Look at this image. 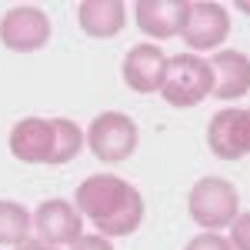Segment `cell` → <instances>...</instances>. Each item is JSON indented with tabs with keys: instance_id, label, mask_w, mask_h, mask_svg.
I'll return each instance as SVG.
<instances>
[{
	"instance_id": "6da1fadb",
	"label": "cell",
	"mask_w": 250,
	"mask_h": 250,
	"mask_svg": "<svg viewBox=\"0 0 250 250\" xmlns=\"http://www.w3.org/2000/svg\"><path fill=\"white\" fill-rule=\"evenodd\" d=\"M74 207L83 220H90L100 237H130L140 230L147 204L130 180L117 173H90L74 190Z\"/></svg>"
},
{
	"instance_id": "7a4b0ae2",
	"label": "cell",
	"mask_w": 250,
	"mask_h": 250,
	"mask_svg": "<svg viewBox=\"0 0 250 250\" xmlns=\"http://www.w3.org/2000/svg\"><path fill=\"white\" fill-rule=\"evenodd\" d=\"M187 213L193 224L217 233L220 227H230L233 217L240 213V193L224 177H200L187 193Z\"/></svg>"
},
{
	"instance_id": "3957f363",
	"label": "cell",
	"mask_w": 250,
	"mask_h": 250,
	"mask_svg": "<svg viewBox=\"0 0 250 250\" xmlns=\"http://www.w3.org/2000/svg\"><path fill=\"white\" fill-rule=\"evenodd\" d=\"M210 87H213V74H210V63L204 57H193V54L167 57L160 97H164L170 107H180V110L197 107L204 97L210 94Z\"/></svg>"
},
{
	"instance_id": "277c9868",
	"label": "cell",
	"mask_w": 250,
	"mask_h": 250,
	"mask_svg": "<svg viewBox=\"0 0 250 250\" xmlns=\"http://www.w3.org/2000/svg\"><path fill=\"white\" fill-rule=\"evenodd\" d=\"M83 137H87L90 154L104 164H124L127 157H134L137 144H140L137 124L127 114H117V110L97 114Z\"/></svg>"
},
{
	"instance_id": "5b68a950",
	"label": "cell",
	"mask_w": 250,
	"mask_h": 250,
	"mask_svg": "<svg viewBox=\"0 0 250 250\" xmlns=\"http://www.w3.org/2000/svg\"><path fill=\"white\" fill-rule=\"evenodd\" d=\"M50 40V17L40 7H10L0 17V43L17 54H34Z\"/></svg>"
},
{
	"instance_id": "8992f818",
	"label": "cell",
	"mask_w": 250,
	"mask_h": 250,
	"mask_svg": "<svg viewBox=\"0 0 250 250\" xmlns=\"http://www.w3.org/2000/svg\"><path fill=\"white\" fill-rule=\"evenodd\" d=\"M207 147L220 160H240L250 154V107L217 110L207 124Z\"/></svg>"
},
{
	"instance_id": "52a82bcc",
	"label": "cell",
	"mask_w": 250,
	"mask_h": 250,
	"mask_svg": "<svg viewBox=\"0 0 250 250\" xmlns=\"http://www.w3.org/2000/svg\"><path fill=\"white\" fill-rule=\"evenodd\" d=\"M230 34V14L227 7L210 3V0H197L190 3L187 23L180 30V37L187 40L190 50H217Z\"/></svg>"
},
{
	"instance_id": "ba28073f",
	"label": "cell",
	"mask_w": 250,
	"mask_h": 250,
	"mask_svg": "<svg viewBox=\"0 0 250 250\" xmlns=\"http://www.w3.org/2000/svg\"><path fill=\"white\" fill-rule=\"evenodd\" d=\"M34 227H37L40 240L60 247V244H74L80 233H83V217L77 213V207L70 200H43L37 210H34Z\"/></svg>"
},
{
	"instance_id": "9c48e42d",
	"label": "cell",
	"mask_w": 250,
	"mask_h": 250,
	"mask_svg": "<svg viewBox=\"0 0 250 250\" xmlns=\"http://www.w3.org/2000/svg\"><path fill=\"white\" fill-rule=\"evenodd\" d=\"M164 70H167V54L157 47V43H137L127 50L124 57V83L134 90V94H157L160 83H164Z\"/></svg>"
},
{
	"instance_id": "30bf717a",
	"label": "cell",
	"mask_w": 250,
	"mask_h": 250,
	"mask_svg": "<svg viewBox=\"0 0 250 250\" xmlns=\"http://www.w3.org/2000/svg\"><path fill=\"white\" fill-rule=\"evenodd\" d=\"M190 14V3L187 0H140L134 7V20L137 27L157 40H170L180 37L184 23Z\"/></svg>"
},
{
	"instance_id": "8fae6325",
	"label": "cell",
	"mask_w": 250,
	"mask_h": 250,
	"mask_svg": "<svg viewBox=\"0 0 250 250\" xmlns=\"http://www.w3.org/2000/svg\"><path fill=\"white\" fill-rule=\"evenodd\" d=\"M10 154L23 164H50L54 154V120L23 117L10 130Z\"/></svg>"
},
{
	"instance_id": "7c38bea8",
	"label": "cell",
	"mask_w": 250,
	"mask_h": 250,
	"mask_svg": "<svg viewBox=\"0 0 250 250\" xmlns=\"http://www.w3.org/2000/svg\"><path fill=\"white\" fill-rule=\"evenodd\" d=\"M210 63L213 87L210 94L217 100H237L250 90V57L240 50H217Z\"/></svg>"
},
{
	"instance_id": "4fadbf2b",
	"label": "cell",
	"mask_w": 250,
	"mask_h": 250,
	"mask_svg": "<svg viewBox=\"0 0 250 250\" xmlns=\"http://www.w3.org/2000/svg\"><path fill=\"white\" fill-rule=\"evenodd\" d=\"M77 23L87 37L110 40L124 30L127 7H124V0H83L77 7Z\"/></svg>"
},
{
	"instance_id": "5bb4252c",
	"label": "cell",
	"mask_w": 250,
	"mask_h": 250,
	"mask_svg": "<svg viewBox=\"0 0 250 250\" xmlns=\"http://www.w3.org/2000/svg\"><path fill=\"white\" fill-rule=\"evenodd\" d=\"M87 144V137L70 117H54V154H50V167H63L80 154V147Z\"/></svg>"
},
{
	"instance_id": "9a60e30c",
	"label": "cell",
	"mask_w": 250,
	"mask_h": 250,
	"mask_svg": "<svg viewBox=\"0 0 250 250\" xmlns=\"http://www.w3.org/2000/svg\"><path fill=\"white\" fill-rule=\"evenodd\" d=\"M30 227H34V213H27L23 204L0 200V244H10V247L23 244Z\"/></svg>"
},
{
	"instance_id": "2e32d148",
	"label": "cell",
	"mask_w": 250,
	"mask_h": 250,
	"mask_svg": "<svg viewBox=\"0 0 250 250\" xmlns=\"http://www.w3.org/2000/svg\"><path fill=\"white\" fill-rule=\"evenodd\" d=\"M230 247L233 250H250V210L247 213H237L230 224Z\"/></svg>"
},
{
	"instance_id": "e0dca14e",
	"label": "cell",
	"mask_w": 250,
	"mask_h": 250,
	"mask_svg": "<svg viewBox=\"0 0 250 250\" xmlns=\"http://www.w3.org/2000/svg\"><path fill=\"white\" fill-rule=\"evenodd\" d=\"M184 250H233V247H230V240H227V237L204 230V233H197V237H193Z\"/></svg>"
},
{
	"instance_id": "ac0fdd59",
	"label": "cell",
	"mask_w": 250,
	"mask_h": 250,
	"mask_svg": "<svg viewBox=\"0 0 250 250\" xmlns=\"http://www.w3.org/2000/svg\"><path fill=\"white\" fill-rule=\"evenodd\" d=\"M70 250H114V244L107 237H100V233H80L70 244Z\"/></svg>"
},
{
	"instance_id": "d6986e66",
	"label": "cell",
	"mask_w": 250,
	"mask_h": 250,
	"mask_svg": "<svg viewBox=\"0 0 250 250\" xmlns=\"http://www.w3.org/2000/svg\"><path fill=\"white\" fill-rule=\"evenodd\" d=\"M14 250H60V247H50V244H43V240H30V237H27V240L17 244Z\"/></svg>"
},
{
	"instance_id": "ffe728a7",
	"label": "cell",
	"mask_w": 250,
	"mask_h": 250,
	"mask_svg": "<svg viewBox=\"0 0 250 250\" xmlns=\"http://www.w3.org/2000/svg\"><path fill=\"white\" fill-rule=\"evenodd\" d=\"M237 7H240V14H247V17H250V0H237Z\"/></svg>"
}]
</instances>
